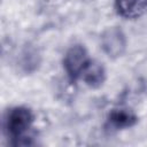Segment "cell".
<instances>
[{
    "label": "cell",
    "instance_id": "cell-3",
    "mask_svg": "<svg viewBox=\"0 0 147 147\" xmlns=\"http://www.w3.org/2000/svg\"><path fill=\"white\" fill-rule=\"evenodd\" d=\"M90 54L83 44H74L67 48L62 57L63 70L70 82L80 79L87 64L91 62Z\"/></svg>",
    "mask_w": 147,
    "mask_h": 147
},
{
    "label": "cell",
    "instance_id": "cell-1",
    "mask_svg": "<svg viewBox=\"0 0 147 147\" xmlns=\"http://www.w3.org/2000/svg\"><path fill=\"white\" fill-rule=\"evenodd\" d=\"M34 123V114L26 106H15L9 108L2 122L3 132L10 139L14 146L31 145L30 134Z\"/></svg>",
    "mask_w": 147,
    "mask_h": 147
},
{
    "label": "cell",
    "instance_id": "cell-5",
    "mask_svg": "<svg viewBox=\"0 0 147 147\" xmlns=\"http://www.w3.org/2000/svg\"><path fill=\"white\" fill-rule=\"evenodd\" d=\"M107 123L114 130H125L133 127L138 123V116L129 108L117 107L108 113Z\"/></svg>",
    "mask_w": 147,
    "mask_h": 147
},
{
    "label": "cell",
    "instance_id": "cell-4",
    "mask_svg": "<svg viewBox=\"0 0 147 147\" xmlns=\"http://www.w3.org/2000/svg\"><path fill=\"white\" fill-rule=\"evenodd\" d=\"M15 65L17 71L24 75H31L38 71L41 65V53L39 48L33 44H25L17 54Z\"/></svg>",
    "mask_w": 147,
    "mask_h": 147
},
{
    "label": "cell",
    "instance_id": "cell-7",
    "mask_svg": "<svg viewBox=\"0 0 147 147\" xmlns=\"http://www.w3.org/2000/svg\"><path fill=\"white\" fill-rule=\"evenodd\" d=\"M114 9L124 20H136L147 11L145 0H114Z\"/></svg>",
    "mask_w": 147,
    "mask_h": 147
},
{
    "label": "cell",
    "instance_id": "cell-2",
    "mask_svg": "<svg viewBox=\"0 0 147 147\" xmlns=\"http://www.w3.org/2000/svg\"><path fill=\"white\" fill-rule=\"evenodd\" d=\"M99 45L102 53L110 60L123 56L127 48V38L124 30L118 25L105 28L99 37Z\"/></svg>",
    "mask_w": 147,
    "mask_h": 147
},
{
    "label": "cell",
    "instance_id": "cell-6",
    "mask_svg": "<svg viewBox=\"0 0 147 147\" xmlns=\"http://www.w3.org/2000/svg\"><path fill=\"white\" fill-rule=\"evenodd\" d=\"M80 79L87 87L92 90H98L102 87L103 84L106 83L107 70L101 62L91 60V62L87 64L84 72L82 74Z\"/></svg>",
    "mask_w": 147,
    "mask_h": 147
},
{
    "label": "cell",
    "instance_id": "cell-8",
    "mask_svg": "<svg viewBox=\"0 0 147 147\" xmlns=\"http://www.w3.org/2000/svg\"><path fill=\"white\" fill-rule=\"evenodd\" d=\"M145 2H146V8H147V0H145Z\"/></svg>",
    "mask_w": 147,
    "mask_h": 147
}]
</instances>
